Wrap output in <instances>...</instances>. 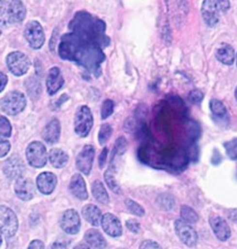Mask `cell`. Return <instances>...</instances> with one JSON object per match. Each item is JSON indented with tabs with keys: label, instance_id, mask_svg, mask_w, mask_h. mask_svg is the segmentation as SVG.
<instances>
[{
	"label": "cell",
	"instance_id": "obj_20",
	"mask_svg": "<svg viewBox=\"0 0 237 249\" xmlns=\"http://www.w3.org/2000/svg\"><path fill=\"white\" fill-rule=\"evenodd\" d=\"M61 134V124H60L58 119H52L51 121L47 124L43 131V140L47 144H55L60 139Z\"/></svg>",
	"mask_w": 237,
	"mask_h": 249
},
{
	"label": "cell",
	"instance_id": "obj_40",
	"mask_svg": "<svg viewBox=\"0 0 237 249\" xmlns=\"http://www.w3.org/2000/svg\"><path fill=\"white\" fill-rule=\"evenodd\" d=\"M28 249H46V247H44V244L41 242V240L34 239L30 243Z\"/></svg>",
	"mask_w": 237,
	"mask_h": 249
},
{
	"label": "cell",
	"instance_id": "obj_12",
	"mask_svg": "<svg viewBox=\"0 0 237 249\" xmlns=\"http://www.w3.org/2000/svg\"><path fill=\"white\" fill-rule=\"evenodd\" d=\"M95 158V148L92 145H85L76 158V167L83 174L88 175L93 167V160Z\"/></svg>",
	"mask_w": 237,
	"mask_h": 249
},
{
	"label": "cell",
	"instance_id": "obj_14",
	"mask_svg": "<svg viewBox=\"0 0 237 249\" xmlns=\"http://www.w3.org/2000/svg\"><path fill=\"white\" fill-rule=\"evenodd\" d=\"M3 173L7 178H21L23 171H25V165L22 160L17 155H14L6 160L2 165Z\"/></svg>",
	"mask_w": 237,
	"mask_h": 249
},
{
	"label": "cell",
	"instance_id": "obj_10",
	"mask_svg": "<svg viewBox=\"0 0 237 249\" xmlns=\"http://www.w3.org/2000/svg\"><path fill=\"white\" fill-rule=\"evenodd\" d=\"M174 228L176 235L184 245L188 247L195 246L198 243V234L190 224L183 222L182 219H178L174 223Z\"/></svg>",
	"mask_w": 237,
	"mask_h": 249
},
{
	"label": "cell",
	"instance_id": "obj_41",
	"mask_svg": "<svg viewBox=\"0 0 237 249\" xmlns=\"http://www.w3.org/2000/svg\"><path fill=\"white\" fill-rule=\"evenodd\" d=\"M7 81H8L7 75L3 73V72H0V91H1V92L5 90Z\"/></svg>",
	"mask_w": 237,
	"mask_h": 249
},
{
	"label": "cell",
	"instance_id": "obj_42",
	"mask_svg": "<svg viewBox=\"0 0 237 249\" xmlns=\"http://www.w3.org/2000/svg\"><path fill=\"white\" fill-rule=\"evenodd\" d=\"M49 249H67L66 246L62 243L60 242H55L51 245V246L49 247Z\"/></svg>",
	"mask_w": 237,
	"mask_h": 249
},
{
	"label": "cell",
	"instance_id": "obj_9",
	"mask_svg": "<svg viewBox=\"0 0 237 249\" xmlns=\"http://www.w3.org/2000/svg\"><path fill=\"white\" fill-rule=\"evenodd\" d=\"M0 213H1V234L10 238L15 236L18 231L19 222L17 215L15 214L14 211L6 206H1Z\"/></svg>",
	"mask_w": 237,
	"mask_h": 249
},
{
	"label": "cell",
	"instance_id": "obj_11",
	"mask_svg": "<svg viewBox=\"0 0 237 249\" xmlns=\"http://www.w3.org/2000/svg\"><path fill=\"white\" fill-rule=\"evenodd\" d=\"M60 224H61L62 230L69 235L78 234L81 230V218L75 210H67L64 212Z\"/></svg>",
	"mask_w": 237,
	"mask_h": 249
},
{
	"label": "cell",
	"instance_id": "obj_13",
	"mask_svg": "<svg viewBox=\"0 0 237 249\" xmlns=\"http://www.w3.org/2000/svg\"><path fill=\"white\" fill-rule=\"evenodd\" d=\"M15 192L20 199L28 202V200H31L33 198L35 187L31 179L21 176V178H19L16 180Z\"/></svg>",
	"mask_w": 237,
	"mask_h": 249
},
{
	"label": "cell",
	"instance_id": "obj_31",
	"mask_svg": "<svg viewBox=\"0 0 237 249\" xmlns=\"http://www.w3.org/2000/svg\"><path fill=\"white\" fill-rule=\"evenodd\" d=\"M13 127H11L10 122L8 121L6 116H0V133H1V140L8 139L11 136Z\"/></svg>",
	"mask_w": 237,
	"mask_h": 249
},
{
	"label": "cell",
	"instance_id": "obj_43",
	"mask_svg": "<svg viewBox=\"0 0 237 249\" xmlns=\"http://www.w3.org/2000/svg\"><path fill=\"white\" fill-rule=\"evenodd\" d=\"M230 218L232 219V220H237V210H234V211H232L231 213H230Z\"/></svg>",
	"mask_w": 237,
	"mask_h": 249
},
{
	"label": "cell",
	"instance_id": "obj_19",
	"mask_svg": "<svg viewBox=\"0 0 237 249\" xmlns=\"http://www.w3.org/2000/svg\"><path fill=\"white\" fill-rule=\"evenodd\" d=\"M70 192L72 195L81 200H85L88 198L85 180H84L81 174H74L72 176V179L70 182Z\"/></svg>",
	"mask_w": 237,
	"mask_h": 249
},
{
	"label": "cell",
	"instance_id": "obj_6",
	"mask_svg": "<svg viewBox=\"0 0 237 249\" xmlns=\"http://www.w3.org/2000/svg\"><path fill=\"white\" fill-rule=\"evenodd\" d=\"M7 67L11 73L16 77H21L29 71L30 59L28 55L20 51H14L7 55L6 58Z\"/></svg>",
	"mask_w": 237,
	"mask_h": 249
},
{
	"label": "cell",
	"instance_id": "obj_47",
	"mask_svg": "<svg viewBox=\"0 0 237 249\" xmlns=\"http://www.w3.org/2000/svg\"><path fill=\"white\" fill-rule=\"evenodd\" d=\"M120 249H123V248H120Z\"/></svg>",
	"mask_w": 237,
	"mask_h": 249
},
{
	"label": "cell",
	"instance_id": "obj_37",
	"mask_svg": "<svg viewBox=\"0 0 237 249\" xmlns=\"http://www.w3.org/2000/svg\"><path fill=\"white\" fill-rule=\"evenodd\" d=\"M107 154H108V148L104 147L102 153H100V155H99V159H98L99 168H104V166H105V164L107 162Z\"/></svg>",
	"mask_w": 237,
	"mask_h": 249
},
{
	"label": "cell",
	"instance_id": "obj_34",
	"mask_svg": "<svg viewBox=\"0 0 237 249\" xmlns=\"http://www.w3.org/2000/svg\"><path fill=\"white\" fill-rule=\"evenodd\" d=\"M126 146H127V142L124 138H119L117 141H116L115 146H114V153L112 155H122L124 154V152L126 151Z\"/></svg>",
	"mask_w": 237,
	"mask_h": 249
},
{
	"label": "cell",
	"instance_id": "obj_5",
	"mask_svg": "<svg viewBox=\"0 0 237 249\" xmlns=\"http://www.w3.org/2000/svg\"><path fill=\"white\" fill-rule=\"evenodd\" d=\"M94 119L92 111L87 106L79 107L75 113L74 130L75 133L81 138H86L93 127Z\"/></svg>",
	"mask_w": 237,
	"mask_h": 249
},
{
	"label": "cell",
	"instance_id": "obj_45",
	"mask_svg": "<svg viewBox=\"0 0 237 249\" xmlns=\"http://www.w3.org/2000/svg\"><path fill=\"white\" fill-rule=\"evenodd\" d=\"M235 96H236V100H237V87H236V90H235Z\"/></svg>",
	"mask_w": 237,
	"mask_h": 249
},
{
	"label": "cell",
	"instance_id": "obj_3",
	"mask_svg": "<svg viewBox=\"0 0 237 249\" xmlns=\"http://www.w3.org/2000/svg\"><path fill=\"white\" fill-rule=\"evenodd\" d=\"M1 27L22 22L26 18V8L21 1H1Z\"/></svg>",
	"mask_w": 237,
	"mask_h": 249
},
{
	"label": "cell",
	"instance_id": "obj_28",
	"mask_svg": "<svg viewBox=\"0 0 237 249\" xmlns=\"http://www.w3.org/2000/svg\"><path fill=\"white\" fill-rule=\"evenodd\" d=\"M210 107H211L212 113L214 114L215 116H219V118H224V116L226 115V113H227L226 107H225L224 104L221 101H219V100H216V99L211 100Z\"/></svg>",
	"mask_w": 237,
	"mask_h": 249
},
{
	"label": "cell",
	"instance_id": "obj_21",
	"mask_svg": "<svg viewBox=\"0 0 237 249\" xmlns=\"http://www.w3.org/2000/svg\"><path fill=\"white\" fill-rule=\"evenodd\" d=\"M82 215L85 218L86 222L90 223L93 226H99V224H102L103 215L99 208L93 204H87L83 207Z\"/></svg>",
	"mask_w": 237,
	"mask_h": 249
},
{
	"label": "cell",
	"instance_id": "obj_29",
	"mask_svg": "<svg viewBox=\"0 0 237 249\" xmlns=\"http://www.w3.org/2000/svg\"><path fill=\"white\" fill-rule=\"evenodd\" d=\"M112 134V128L110 125V124L104 123L102 124V126L99 128V133H98V142L99 144L104 145L108 140L111 139V136Z\"/></svg>",
	"mask_w": 237,
	"mask_h": 249
},
{
	"label": "cell",
	"instance_id": "obj_7",
	"mask_svg": "<svg viewBox=\"0 0 237 249\" xmlns=\"http://www.w3.org/2000/svg\"><path fill=\"white\" fill-rule=\"evenodd\" d=\"M26 156L30 165L37 168L46 166L47 158H49L46 145L41 142H38V141H34L28 145Z\"/></svg>",
	"mask_w": 237,
	"mask_h": 249
},
{
	"label": "cell",
	"instance_id": "obj_44",
	"mask_svg": "<svg viewBox=\"0 0 237 249\" xmlns=\"http://www.w3.org/2000/svg\"><path fill=\"white\" fill-rule=\"evenodd\" d=\"M74 249H91V248L88 247L87 245H85V244H79V245H76V246L74 247Z\"/></svg>",
	"mask_w": 237,
	"mask_h": 249
},
{
	"label": "cell",
	"instance_id": "obj_8",
	"mask_svg": "<svg viewBox=\"0 0 237 249\" xmlns=\"http://www.w3.org/2000/svg\"><path fill=\"white\" fill-rule=\"evenodd\" d=\"M23 35H25L27 42L29 43L32 49H40L46 41V36H44L41 23L35 21V20L27 22Z\"/></svg>",
	"mask_w": 237,
	"mask_h": 249
},
{
	"label": "cell",
	"instance_id": "obj_2",
	"mask_svg": "<svg viewBox=\"0 0 237 249\" xmlns=\"http://www.w3.org/2000/svg\"><path fill=\"white\" fill-rule=\"evenodd\" d=\"M227 0H205L202 3V17L207 26L214 27L219 23L221 16L227 13L230 8Z\"/></svg>",
	"mask_w": 237,
	"mask_h": 249
},
{
	"label": "cell",
	"instance_id": "obj_16",
	"mask_svg": "<svg viewBox=\"0 0 237 249\" xmlns=\"http://www.w3.org/2000/svg\"><path fill=\"white\" fill-rule=\"evenodd\" d=\"M58 178L51 172H43L38 175L37 178V187L38 190L44 195H50L55 190Z\"/></svg>",
	"mask_w": 237,
	"mask_h": 249
},
{
	"label": "cell",
	"instance_id": "obj_23",
	"mask_svg": "<svg viewBox=\"0 0 237 249\" xmlns=\"http://www.w3.org/2000/svg\"><path fill=\"white\" fill-rule=\"evenodd\" d=\"M85 240L92 248L95 249H103L107 246L105 238L96 230H88L85 232Z\"/></svg>",
	"mask_w": 237,
	"mask_h": 249
},
{
	"label": "cell",
	"instance_id": "obj_24",
	"mask_svg": "<svg viewBox=\"0 0 237 249\" xmlns=\"http://www.w3.org/2000/svg\"><path fill=\"white\" fill-rule=\"evenodd\" d=\"M49 160L52 166L56 168L64 167L69 162V155L61 148H53L49 152Z\"/></svg>",
	"mask_w": 237,
	"mask_h": 249
},
{
	"label": "cell",
	"instance_id": "obj_35",
	"mask_svg": "<svg viewBox=\"0 0 237 249\" xmlns=\"http://www.w3.org/2000/svg\"><path fill=\"white\" fill-rule=\"evenodd\" d=\"M189 99L193 103H200L203 99V93L200 90H192L189 94Z\"/></svg>",
	"mask_w": 237,
	"mask_h": 249
},
{
	"label": "cell",
	"instance_id": "obj_18",
	"mask_svg": "<svg viewBox=\"0 0 237 249\" xmlns=\"http://www.w3.org/2000/svg\"><path fill=\"white\" fill-rule=\"evenodd\" d=\"M210 225L215 236L220 240H222V242H225V240H227L231 237L232 232L230 226L225 222V219L220 217V216H212L210 218Z\"/></svg>",
	"mask_w": 237,
	"mask_h": 249
},
{
	"label": "cell",
	"instance_id": "obj_25",
	"mask_svg": "<svg viewBox=\"0 0 237 249\" xmlns=\"http://www.w3.org/2000/svg\"><path fill=\"white\" fill-rule=\"evenodd\" d=\"M92 194H93L94 198L99 202L100 204L106 205L110 202V197H108V193L106 191L104 184L100 180H95L92 184Z\"/></svg>",
	"mask_w": 237,
	"mask_h": 249
},
{
	"label": "cell",
	"instance_id": "obj_36",
	"mask_svg": "<svg viewBox=\"0 0 237 249\" xmlns=\"http://www.w3.org/2000/svg\"><path fill=\"white\" fill-rule=\"evenodd\" d=\"M139 249H161L159 244H157L154 240H144L143 243L140 245Z\"/></svg>",
	"mask_w": 237,
	"mask_h": 249
},
{
	"label": "cell",
	"instance_id": "obj_17",
	"mask_svg": "<svg viewBox=\"0 0 237 249\" xmlns=\"http://www.w3.org/2000/svg\"><path fill=\"white\" fill-rule=\"evenodd\" d=\"M100 225H102L104 231L111 237H119L123 234V227L119 219L111 213L103 215L102 224Z\"/></svg>",
	"mask_w": 237,
	"mask_h": 249
},
{
	"label": "cell",
	"instance_id": "obj_27",
	"mask_svg": "<svg viewBox=\"0 0 237 249\" xmlns=\"http://www.w3.org/2000/svg\"><path fill=\"white\" fill-rule=\"evenodd\" d=\"M181 219L188 224H195L199 220V215L193 208L183 205L181 207Z\"/></svg>",
	"mask_w": 237,
	"mask_h": 249
},
{
	"label": "cell",
	"instance_id": "obj_1",
	"mask_svg": "<svg viewBox=\"0 0 237 249\" xmlns=\"http://www.w3.org/2000/svg\"><path fill=\"white\" fill-rule=\"evenodd\" d=\"M73 31L62 37L59 53L62 59L72 60L98 74V66L104 61L103 48L110 43L104 31L105 23L98 18L81 11L71 21Z\"/></svg>",
	"mask_w": 237,
	"mask_h": 249
},
{
	"label": "cell",
	"instance_id": "obj_33",
	"mask_svg": "<svg viewBox=\"0 0 237 249\" xmlns=\"http://www.w3.org/2000/svg\"><path fill=\"white\" fill-rule=\"evenodd\" d=\"M114 112V102L111 100H105L102 106V111H100V115H102V119H107L108 116H111Z\"/></svg>",
	"mask_w": 237,
	"mask_h": 249
},
{
	"label": "cell",
	"instance_id": "obj_26",
	"mask_svg": "<svg viewBox=\"0 0 237 249\" xmlns=\"http://www.w3.org/2000/svg\"><path fill=\"white\" fill-rule=\"evenodd\" d=\"M105 182L108 187H110L115 194H120V187L118 185L117 180L115 179V168L112 163H111L110 168H108L105 173Z\"/></svg>",
	"mask_w": 237,
	"mask_h": 249
},
{
	"label": "cell",
	"instance_id": "obj_30",
	"mask_svg": "<svg viewBox=\"0 0 237 249\" xmlns=\"http://www.w3.org/2000/svg\"><path fill=\"white\" fill-rule=\"evenodd\" d=\"M157 203L160 207L162 208V210H172L174 206V199L172 197L171 195H167V194H163V195H160L158 198H157Z\"/></svg>",
	"mask_w": 237,
	"mask_h": 249
},
{
	"label": "cell",
	"instance_id": "obj_22",
	"mask_svg": "<svg viewBox=\"0 0 237 249\" xmlns=\"http://www.w3.org/2000/svg\"><path fill=\"white\" fill-rule=\"evenodd\" d=\"M215 55L220 62L226 64V66H231V64L234 63V60L236 59L234 48L227 45V43H222L216 50Z\"/></svg>",
	"mask_w": 237,
	"mask_h": 249
},
{
	"label": "cell",
	"instance_id": "obj_32",
	"mask_svg": "<svg viewBox=\"0 0 237 249\" xmlns=\"http://www.w3.org/2000/svg\"><path fill=\"white\" fill-rule=\"evenodd\" d=\"M125 205H126V207L128 208V211H129L131 214H134L136 216H143L144 215V210H143V208L140 206L138 203L134 202V200L126 199L125 200Z\"/></svg>",
	"mask_w": 237,
	"mask_h": 249
},
{
	"label": "cell",
	"instance_id": "obj_46",
	"mask_svg": "<svg viewBox=\"0 0 237 249\" xmlns=\"http://www.w3.org/2000/svg\"><path fill=\"white\" fill-rule=\"evenodd\" d=\"M236 64H237V53H236Z\"/></svg>",
	"mask_w": 237,
	"mask_h": 249
},
{
	"label": "cell",
	"instance_id": "obj_38",
	"mask_svg": "<svg viewBox=\"0 0 237 249\" xmlns=\"http://www.w3.org/2000/svg\"><path fill=\"white\" fill-rule=\"evenodd\" d=\"M126 226H127L128 230H129L132 232H138L139 230H140V226H139L138 222H136V220H134V219H128L126 222Z\"/></svg>",
	"mask_w": 237,
	"mask_h": 249
},
{
	"label": "cell",
	"instance_id": "obj_4",
	"mask_svg": "<svg viewBox=\"0 0 237 249\" xmlns=\"http://www.w3.org/2000/svg\"><path fill=\"white\" fill-rule=\"evenodd\" d=\"M26 106V95L17 90L8 92L1 99V110L9 115L19 114L20 112L25 110Z\"/></svg>",
	"mask_w": 237,
	"mask_h": 249
},
{
	"label": "cell",
	"instance_id": "obj_15",
	"mask_svg": "<svg viewBox=\"0 0 237 249\" xmlns=\"http://www.w3.org/2000/svg\"><path fill=\"white\" fill-rule=\"evenodd\" d=\"M64 86V78L58 67L51 68L47 74V91L50 95H54Z\"/></svg>",
	"mask_w": 237,
	"mask_h": 249
},
{
	"label": "cell",
	"instance_id": "obj_39",
	"mask_svg": "<svg viewBox=\"0 0 237 249\" xmlns=\"http://www.w3.org/2000/svg\"><path fill=\"white\" fill-rule=\"evenodd\" d=\"M0 146H1V153H0V158L2 159V158H5V156L8 154V152L10 151L11 145L8 141L1 140V144H0Z\"/></svg>",
	"mask_w": 237,
	"mask_h": 249
}]
</instances>
